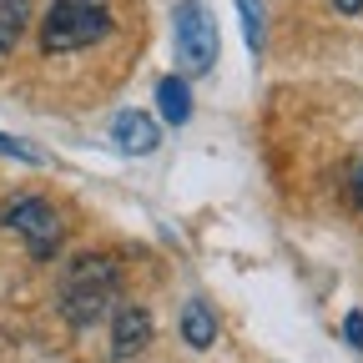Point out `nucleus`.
<instances>
[{
	"label": "nucleus",
	"mask_w": 363,
	"mask_h": 363,
	"mask_svg": "<svg viewBox=\"0 0 363 363\" xmlns=\"http://www.w3.org/2000/svg\"><path fill=\"white\" fill-rule=\"evenodd\" d=\"M121 298V272L111 257L101 252H81L61 267V288H56V308L71 328H96L116 313Z\"/></svg>",
	"instance_id": "nucleus-1"
},
{
	"label": "nucleus",
	"mask_w": 363,
	"mask_h": 363,
	"mask_svg": "<svg viewBox=\"0 0 363 363\" xmlns=\"http://www.w3.org/2000/svg\"><path fill=\"white\" fill-rule=\"evenodd\" d=\"M111 35V6L106 0H51V11L40 21V51L45 56H66L86 51Z\"/></svg>",
	"instance_id": "nucleus-2"
},
{
	"label": "nucleus",
	"mask_w": 363,
	"mask_h": 363,
	"mask_svg": "<svg viewBox=\"0 0 363 363\" xmlns=\"http://www.w3.org/2000/svg\"><path fill=\"white\" fill-rule=\"evenodd\" d=\"M172 35H177V61H182V71H187V76L212 71V61H217V21L207 16L202 0H177Z\"/></svg>",
	"instance_id": "nucleus-3"
},
{
	"label": "nucleus",
	"mask_w": 363,
	"mask_h": 363,
	"mask_svg": "<svg viewBox=\"0 0 363 363\" xmlns=\"http://www.w3.org/2000/svg\"><path fill=\"white\" fill-rule=\"evenodd\" d=\"M6 227L16 238H26V252L35 262H51L61 252V238H66V227H61V212L45 202V197H16L6 207Z\"/></svg>",
	"instance_id": "nucleus-4"
},
{
	"label": "nucleus",
	"mask_w": 363,
	"mask_h": 363,
	"mask_svg": "<svg viewBox=\"0 0 363 363\" xmlns=\"http://www.w3.org/2000/svg\"><path fill=\"white\" fill-rule=\"evenodd\" d=\"M111 142L126 152V157H152L162 147V126L147 116V111H121L111 121Z\"/></svg>",
	"instance_id": "nucleus-5"
},
{
	"label": "nucleus",
	"mask_w": 363,
	"mask_h": 363,
	"mask_svg": "<svg viewBox=\"0 0 363 363\" xmlns=\"http://www.w3.org/2000/svg\"><path fill=\"white\" fill-rule=\"evenodd\" d=\"M111 318H116L111 323V353L116 358H131L152 343V313L147 308H116Z\"/></svg>",
	"instance_id": "nucleus-6"
},
{
	"label": "nucleus",
	"mask_w": 363,
	"mask_h": 363,
	"mask_svg": "<svg viewBox=\"0 0 363 363\" xmlns=\"http://www.w3.org/2000/svg\"><path fill=\"white\" fill-rule=\"evenodd\" d=\"M157 106H162V121L187 126L192 121V91H187V81H182V76H162L157 81Z\"/></svg>",
	"instance_id": "nucleus-7"
},
{
	"label": "nucleus",
	"mask_w": 363,
	"mask_h": 363,
	"mask_svg": "<svg viewBox=\"0 0 363 363\" xmlns=\"http://www.w3.org/2000/svg\"><path fill=\"white\" fill-rule=\"evenodd\" d=\"M182 338H187L197 353L217 343V318H212V308H207L202 298H192L187 308H182Z\"/></svg>",
	"instance_id": "nucleus-8"
},
{
	"label": "nucleus",
	"mask_w": 363,
	"mask_h": 363,
	"mask_svg": "<svg viewBox=\"0 0 363 363\" xmlns=\"http://www.w3.org/2000/svg\"><path fill=\"white\" fill-rule=\"evenodd\" d=\"M26 26H30V0H0V56L16 51Z\"/></svg>",
	"instance_id": "nucleus-9"
},
{
	"label": "nucleus",
	"mask_w": 363,
	"mask_h": 363,
	"mask_svg": "<svg viewBox=\"0 0 363 363\" xmlns=\"http://www.w3.org/2000/svg\"><path fill=\"white\" fill-rule=\"evenodd\" d=\"M238 16H242V35H247V51L252 56H262V6L257 0H238Z\"/></svg>",
	"instance_id": "nucleus-10"
},
{
	"label": "nucleus",
	"mask_w": 363,
	"mask_h": 363,
	"mask_svg": "<svg viewBox=\"0 0 363 363\" xmlns=\"http://www.w3.org/2000/svg\"><path fill=\"white\" fill-rule=\"evenodd\" d=\"M0 157H16V162H30V167H40V162H45V152H40V147L21 142V136H6V131H0Z\"/></svg>",
	"instance_id": "nucleus-11"
},
{
	"label": "nucleus",
	"mask_w": 363,
	"mask_h": 363,
	"mask_svg": "<svg viewBox=\"0 0 363 363\" xmlns=\"http://www.w3.org/2000/svg\"><path fill=\"white\" fill-rule=\"evenodd\" d=\"M343 333H348V343L363 353V313H348V318H343Z\"/></svg>",
	"instance_id": "nucleus-12"
},
{
	"label": "nucleus",
	"mask_w": 363,
	"mask_h": 363,
	"mask_svg": "<svg viewBox=\"0 0 363 363\" xmlns=\"http://www.w3.org/2000/svg\"><path fill=\"white\" fill-rule=\"evenodd\" d=\"M333 6H338L343 16H358V11H363V0H333Z\"/></svg>",
	"instance_id": "nucleus-13"
},
{
	"label": "nucleus",
	"mask_w": 363,
	"mask_h": 363,
	"mask_svg": "<svg viewBox=\"0 0 363 363\" xmlns=\"http://www.w3.org/2000/svg\"><path fill=\"white\" fill-rule=\"evenodd\" d=\"M353 202L363 207V167H358V177H353Z\"/></svg>",
	"instance_id": "nucleus-14"
}]
</instances>
